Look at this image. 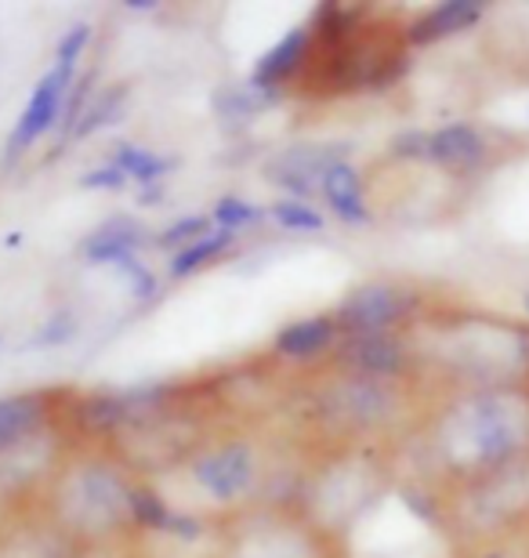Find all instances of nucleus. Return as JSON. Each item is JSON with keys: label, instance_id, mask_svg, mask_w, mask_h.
<instances>
[{"label": "nucleus", "instance_id": "17", "mask_svg": "<svg viewBox=\"0 0 529 558\" xmlns=\"http://www.w3.org/2000/svg\"><path fill=\"white\" fill-rule=\"evenodd\" d=\"M204 236H211L207 232V218H182L178 226H171L164 232V243L167 247H175V243H185V247H193V243H200Z\"/></svg>", "mask_w": 529, "mask_h": 558}, {"label": "nucleus", "instance_id": "19", "mask_svg": "<svg viewBox=\"0 0 529 558\" xmlns=\"http://www.w3.org/2000/svg\"><path fill=\"white\" fill-rule=\"evenodd\" d=\"M120 265H123V272L131 276V290H134V298H149L153 290H156V279H153L149 272H145V265H139L134 258H123Z\"/></svg>", "mask_w": 529, "mask_h": 558}, {"label": "nucleus", "instance_id": "18", "mask_svg": "<svg viewBox=\"0 0 529 558\" xmlns=\"http://www.w3.org/2000/svg\"><path fill=\"white\" fill-rule=\"evenodd\" d=\"M87 37H92V29H87V26H73L70 37H65L62 48H59V65H70V70H73L76 54L87 48Z\"/></svg>", "mask_w": 529, "mask_h": 558}, {"label": "nucleus", "instance_id": "10", "mask_svg": "<svg viewBox=\"0 0 529 558\" xmlns=\"http://www.w3.org/2000/svg\"><path fill=\"white\" fill-rule=\"evenodd\" d=\"M40 417V403L33 396L0 399V446L19 439L22 432L33 428V421Z\"/></svg>", "mask_w": 529, "mask_h": 558}, {"label": "nucleus", "instance_id": "4", "mask_svg": "<svg viewBox=\"0 0 529 558\" xmlns=\"http://www.w3.org/2000/svg\"><path fill=\"white\" fill-rule=\"evenodd\" d=\"M428 156L446 167H457V171H468V167L482 163V156H486V142L476 128L468 124H449L443 131H435L432 138H428Z\"/></svg>", "mask_w": 529, "mask_h": 558}, {"label": "nucleus", "instance_id": "12", "mask_svg": "<svg viewBox=\"0 0 529 558\" xmlns=\"http://www.w3.org/2000/svg\"><path fill=\"white\" fill-rule=\"evenodd\" d=\"M117 167L123 174L139 178V182H156L167 167H171V160H160V156L145 153V149H131V145H120L117 153Z\"/></svg>", "mask_w": 529, "mask_h": 558}, {"label": "nucleus", "instance_id": "15", "mask_svg": "<svg viewBox=\"0 0 529 558\" xmlns=\"http://www.w3.org/2000/svg\"><path fill=\"white\" fill-rule=\"evenodd\" d=\"M273 218H276L284 229H301V232H316V229H323V218H320L312 207H305V204H276V207H273Z\"/></svg>", "mask_w": 529, "mask_h": 558}, {"label": "nucleus", "instance_id": "2", "mask_svg": "<svg viewBox=\"0 0 529 558\" xmlns=\"http://www.w3.org/2000/svg\"><path fill=\"white\" fill-rule=\"evenodd\" d=\"M402 312V294L392 287H363L341 305V323L356 333H374L381 327H388Z\"/></svg>", "mask_w": 529, "mask_h": 558}, {"label": "nucleus", "instance_id": "5", "mask_svg": "<svg viewBox=\"0 0 529 558\" xmlns=\"http://www.w3.org/2000/svg\"><path fill=\"white\" fill-rule=\"evenodd\" d=\"M479 15H482V4H476V0H449V4H438L432 15H424L418 26L410 29V37L418 44L449 37V33H460V29L476 26Z\"/></svg>", "mask_w": 529, "mask_h": 558}, {"label": "nucleus", "instance_id": "3", "mask_svg": "<svg viewBox=\"0 0 529 558\" xmlns=\"http://www.w3.org/2000/svg\"><path fill=\"white\" fill-rule=\"evenodd\" d=\"M251 475H254V464H251V453H247L243 446H232V450L204 457V461L196 464V478L221 500L240 494V489L251 483Z\"/></svg>", "mask_w": 529, "mask_h": 558}, {"label": "nucleus", "instance_id": "22", "mask_svg": "<svg viewBox=\"0 0 529 558\" xmlns=\"http://www.w3.org/2000/svg\"><path fill=\"white\" fill-rule=\"evenodd\" d=\"M493 558H497V555H493Z\"/></svg>", "mask_w": 529, "mask_h": 558}, {"label": "nucleus", "instance_id": "1", "mask_svg": "<svg viewBox=\"0 0 529 558\" xmlns=\"http://www.w3.org/2000/svg\"><path fill=\"white\" fill-rule=\"evenodd\" d=\"M70 76H73L70 65H55V70L37 84V92H33L26 113L19 117L15 135H11V153H19L22 145H29L33 138H40L44 131L55 124V117H59V106H62V92H65V84H70Z\"/></svg>", "mask_w": 529, "mask_h": 558}, {"label": "nucleus", "instance_id": "16", "mask_svg": "<svg viewBox=\"0 0 529 558\" xmlns=\"http://www.w3.org/2000/svg\"><path fill=\"white\" fill-rule=\"evenodd\" d=\"M131 508H134V515H139L145 526H171L175 515L160 505V497H153V494H134L131 497Z\"/></svg>", "mask_w": 529, "mask_h": 558}, {"label": "nucleus", "instance_id": "14", "mask_svg": "<svg viewBox=\"0 0 529 558\" xmlns=\"http://www.w3.org/2000/svg\"><path fill=\"white\" fill-rule=\"evenodd\" d=\"M214 218H218V226L225 232H232V229H240V226H254V221L262 218V210L251 207V204H243V199H236V196H225V199H218V210H214Z\"/></svg>", "mask_w": 529, "mask_h": 558}, {"label": "nucleus", "instance_id": "9", "mask_svg": "<svg viewBox=\"0 0 529 558\" xmlns=\"http://www.w3.org/2000/svg\"><path fill=\"white\" fill-rule=\"evenodd\" d=\"M330 333H334L330 319H305V323L287 327L276 338V344H279V352H287V355H312L330 341Z\"/></svg>", "mask_w": 529, "mask_h": 558}, {"label": "nucleus", "instance_id": "21", "mask_svg": "<svg viewBox=\"0 0 529 558\" xmlns=\"http://www.w3.org/2000/svg\"><path fill=\"white\" fill-rule=\"evenodd\" d=\"M526 308H529V298H526Z\"/></svg>", "mask_w": 529, "mask_h": 558}, {"label": "nucleus", "instance_id": "7", "mask_svg": "<svg viewBox=\"0 0 529 558\" xmlns=\"http://www.w3.org/2000/svg\"><path fill=\"white\" fill-rule=\"evenodd\" d=\"M142 240V229L134 226V221L128 218H117V221H109L106 229H98L92 240L84 243V254L92 262H123V258H131V247Z\"/></svg>", "mask_w": 529, "mask_h": 558}, {"label": "nucleus", "instance_id": "13", "mask_svg": "<svg viewBox=\"0 0 529 558\" xmlns=\"http://www.w3.org/2000/svg\"><path fill=\"white\" fill-rule=\"evenodd\" d=\"M352 360L370 366V371H396L399 366V349L385 338H363L352 344Z\"/></svg>", "mask_w": 529, "mask_h": 558}, {"label": "nucleus", "instance_id": "6", "mask_svg": "<svg viewBox=\"0 0 529 558\" xmlns=\"http://www.w3.org/2000/svg\"><path fill=\"white\" fill-rule=\"evenodd\" d=\"M320 189L345 221H366V204H363V193H359V174L348 163L334 160L330 171L323 174Z\"/></svg>", "mask_w": 529, "mask_h": 558}, {"label": "nucleus", "instance_id": "20", "mask_svg": "<svg viewBox=\"0 0 529 558\" xmlns=\"http://www.w3.org/2000/svg\"><path fill=\"white\" fill-rule=\"evenodd\" d=\"M123 178H128V174H123L120 171V167H103V171H92V174H84V185L87 189H120L123 185Z\"/></svg>", "mask_w": 529, "mask_h": 558}, {"label": "nucleus", "instance_id": "11", "mask_svg": "<svg viewBox=\"0 0 529 558\" xmlns=\"http://www.w3.org/2000/svg\"><path fill=\"white\" fill-rule=\"evenodd\" d=\"M232 243V232H211V236H204L200 243H193V247H185L178 258L171 262V269H175V276H189L193 269H200L204 262H211L214 254H221L225 247Z\"/></svg>", "mask_w": 529, "mask_h": 558}, {"label": "nucleus", "instance_id": "8", "mask_svg": "<svg viewBox=\"0 0 529 558\" xmlns=\"http://www.w3.org/2000/svg\"><path fill=\"white\" fill-rule=\"evenodd\" d=\"M305 48V29H290L284 40L276 44L273 51L265 54L262 65H257V76H254V87H268L273 81H279L287 70H294L298 54Z\"/></svg>", "mask_w": 529, "mask_h": 558}]
</instances>
